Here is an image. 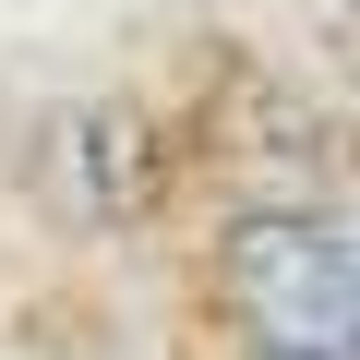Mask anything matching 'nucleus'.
Masks as SVG:
<instances>
[{
	"instance_id": "obj_1",
	"label": "nucleus",
	"mask_w": 360,
	"mask_h": 360,
	"mask_svg": "<svg viewBox=\"0 0 360 360\" xmlns=\"http://www.w3.org/2000/svg\"><path fill=\"white\" fill-rule=\"evenodd\" d=\"M217 288L264 360H360V240L336 217L252 205L217 240Z\"/></svg>"
}]
</instances>
